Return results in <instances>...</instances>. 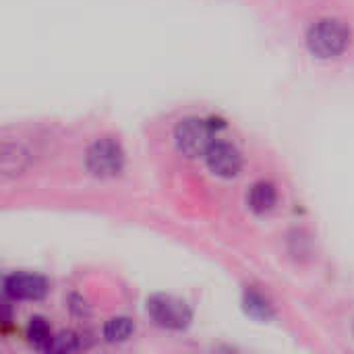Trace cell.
I'll list each match as a JSON object with an SVG mask.
<instances>
[{"label":"cell","mask_w":354,"mask_h":354,"mask_svg":"<svg viewBox=\"0 0 354 354\" xmlns=\"http://www.w3.org/2000/svg\"><path fill=\"white\" fill-rule=\"evenodd\" d=\"M147 313L166 330H185L191 324V309L185 301L170 295H156L147 301Z\"/></svg>","instance_id":"cell-3"},{"label":"cell","mask_w":354,"mask_h":354,"mask_svg":"<svg viewBox=\"0 0 354 354\" xmlns=\"http://www.w3.org/2000/svg\"><path fill=\"white\" fill-rule=\"evenodd\" d=\"M351 44V31L342 21L322 19L307 33L309 50L319 58H336Z\"/></svg>","instance_id":"cell-1"},{"label":"cell","mask_w":354,"mask_h":354,"mask_svg":"<svg viewBox=\"0 0 354 354\" xmlns=\"http://www.w3.org/2000/svg\"><path fill=\"white\" fill-rule=\"evenodd\" d=\"M247 201H249V207L255 212V214H268L274 209L276 201H278V193L274 189L272 183H255L247 195Z\"/></svg>","instance_id":"cell-7"},{"label":"cell","mask_w":354,"mask_h":354,"mask_svg":"<svg viewBox=\"0 0 354 354\" xmlns=\"http://www.w3.org/2000/svg\"><path fill=\"white\" fill-rule=\"evenodd\" d=\"M205 160H207L209 170L222 178H232L243 168L241 151L232 143H226V141H214V145L205 153Z\"/></svg>","instance_id":"cell-5"},{"label":"cell","mask_w":354,"mask_h":354,"mask_svg":"<svg viewBox=\"0 0 354 354\" xmlns=\"http://www.w3.org/2000/svg\"><path fill=\"white\" fill-rule=\"evenodd\" d=\"M85 162H87L89 172L95 176H102V178L116 176L124 166V151L114 139L106 137V139L95 141L87 149Z\"/></svg>","instance_id":"cell-4"},{"label":"cell","mask_w":354,"mask_h":354,"mask_svg":"<svg viewBox=\"0 0 354 354\" xmlns=\"http://www.w3.org/2000/svg\"><path fill=\"white\" fill-rule=\"evenodd\" d=\"M247 311L253 313V315H257V317H270L272 315V309H270L268 301H263L255 292L247 295Z\"/></svg>","instance_id":"cell-11"},{"label":"cell","mask_w":354,"mask_h":354,"mask_svg":"<svg viewBox=\"0 0 354 354\" xmlns=\"http://www.w3.org/2000/svg\"><path fill=\"white\" fill-rule=\"evenodd\" d=\"M81 348V342H79V336L73 334V332H60L52 338V344H50V351L48 353H75Z\"/></svg>","instance_id":"cell-10"},{"label":"cell","mask_w":354,"mask_h":354,"mask_svg":"<svg viewBox=\"0 0 354 354\" xmlns=\"http://www.w3.org/2000/svg\"><path fill=\"white\" fill-rule=\"evenodd\" d=\"M48 284L37 274H10L4 278V292L12 301H39Z\"/></svg>","instance_id":"cell-6"},{"label":"cell","mask_w":354,"mask_h":354,"mask_svg":"<svg viewBox=\"0 0 354 354\" xmlns=\"http://www.w3.org/2000/svg\"><path fill=\"white\" fill-rule=\"evenodd\" d=\"M135 332V326L129 317H112L104 326V338L108 342H127Z\"/></svg>","instance_id":"cell-9"},{"label":"cell","mask_w":354,"mask_h":354,"mask_svg":"<svg viewBox=\"0 0 354 354\" xmlns=\"http://www.w3.org/2000/svg\"><path fill=\"white\" fill-rule=\"evenodd\" d=\"M52 328L50 324L44 319V317H33L27 326V340L33 348L37 351H50V344H52Z\"/></svg>","instance_id":"cell-8"},{"label":"cell","mask_w":354,"mask_h":354,"mask_svg":"<svg viewBox=\"0 0 354 354\" xmlns=\"http://www.w3.org/2000/svg\"><path fill=\"white\" fill-rule=\"evenodd\" d=\"M176 147L187 156V158H201L207 153V149L214 145L216 137H214V129L209 127L207 120L201 118H185L178 122L176 133Z\"/></svg>","instance_id":"cell-2"}]
</instances>
